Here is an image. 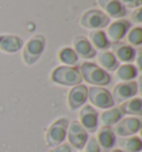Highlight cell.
<instances>
[{
	"mask_svg": "<svg viewBox=\"0 0 142 152\" xmlns=\"http://www.w3.org/2000/svg\"><path fill=\"white\" fill-rule=\"evenodd\" d=\"M79 71L82 80L92 87H103L111 82V77L108 72L93 62H83L80 64Z\"/></svg>",
	"mask_w": 142,
	"mask_h": 152,
	"instance_id": "6da1fadb",
	"label": "cell"
},
{
	"mask_svg": "<svg viewBox=\"0 0 142 152\" xmlns=\"http://www.w3.org/2000/svg\"><path fill=\"white\" fill-rule=\"evenodd\" d=\"M50 80L56 85L63 87H73L82 82L79 68L75 66H58L51 71Z\"/></svg>",
	"mask_w": 142,
	"mask_h": 152,
	"instance_id": "7a4b0ae2",
	"label": "cell"
},
{
	"mask_svg": "<svg viewBox=\"0 0 142 152\" xmlns=\"http://www.w3.org/2000/svg\"><path fill=\"white\" fill-rule=\"evenodd\" d=\"M46 48V39L41 34H34L25 43L22 49V61L27 66H32L40 59Z\"/></svg>",
	"mask_w": 142,
	"mask_h": 152,
	"instance_id": "3957f363",
	"label": "cell"
},
{
	"mask_svg": "<svg viewBox=\"0 0 142 152\" xmlns=\"http://www.w3.org/2000/svg\"><path fill=\"white\" fill-rule=\"evenodd\" d=\"M69 120L67 118H58L54 120L48 127L46 133H45V141L48 147H56L58 144H61L64 142L67 137V130L69 126Z\"/></svg>",
	"mask_w": 142,
	"mask_h": 152,
	"instance_id": "277c9868",
	"label": "cell"
},
{
	"mask_svg": "<svg viewBox=\"0 0 142 152\" xmlns=\"http://www.w3.org/2000/svg\"><path fill=\"white\" fill-rule=\"evenodd\" d=\"M80 26L87 30H101L108 27L110 18L99 9H89L82 13L79 20Z\"/></svg>",
	"mask_w": 142,
	"mask_h": 152,
	"instance_id": "5b68a950",
	"label": "cell"
},
{
	"mask_svg": "<svg viewBox=\"0 0 142 152\" xmlns=\"http://www.w3.org/2000/svg\"><path fill=\"white\" fill-rule=\"evenodd\" d=\"M88 100L90 106L97 109H109L114 107V101L111 92L103 87H90L88 88Z\"/></svg>",
	"mask_w": 142,
	"mask_h": 152,
	"instance_id": "8992f818",
	"label": "cell"
},
{
	"mask_svg": "<svg viewBox=\"0 0 142 152\" xmlns=\"http://www.w3.org/2000/svg\"><path fill=\"white\" fill-rule=\"evenodd\" d=\"M66 139L68 140V143L71 145V148L82 150L89 139V133L84 130L78 120H73L69 122Z\"/></svg>",
	"mask_w": 142,
	"mask_h": 152,
	"instance_id": "52a82bcc",
	"label": "cell"
},
{
	"mask_svg": "<svg viewBox=\"0 0 142 152\" xmlns=\"http://www.w3.org/2000/svg\"><path fill=\"white\" fill-rule=\"evenodd\" d=\"M79 123L88 133H94L99 127V113L96 108L90 104H84L79 109Z\"/></svg>",
	"mask_w": 142,
	"mask_h": 152,
	"instance_id": "ba28073f",
	"label": "cell"
},
{
	"mask_svg": "<svg viewBox=\"0 0 142 152\" xmlns=\"http://www.w3.org/2000/svg\"><path fill=\"white\" fill-rule=\"evenodd\" d=\"M141 126L142 122L140 117H125L116 124L113 132L120 138H127L138 134L141 130Z\"/></svg>",
	"mask_w": 142,
	"mask_h": 152,
	"instance_id": "9c48e42d",
	"label": "cell"
},
{
	"mask_svg": "<svg viewBox=\"0 0 142 152\" xmlns=\"http://www.w3.org/2000/svg\"><path fill=\"white\" fill-rule=\"evenodd\" d=\"M138 93V83L135 81H128V82H119L113 87L111 96L114 103L129 100L131 98L137 96Z\"/></svg>",
	"mask_w": 142,
	"mask_h": 152,
	"instance_id": "30bf717a",
	"label": "cell"
},
{
	"mask_svg": "<svg viewBox=\"0 0 142 152\" xmlns=\"http://www.w3.org/2000/svg\"><path fill=\"white\" fill-rule=\"evenodd\" d=\"M130 29H131V22L122 18V19H117L113 22H110L107 28V32L105 34L110 43H116L120 42Z\"/></svg>",
	"mask_w": 142,
	"mask_h": 152,
	"instance_id": "8fae6325",
	"label": "cell"
},
{
	"mask_svg": "<svg viewBox=\"0 0 142 152\" xmlns=\"http://www.w3.org/2000/svg\"><path fill=\"white\" fill-rule=\"evenodd\" d=\"M88 101V87L82 85H77L71 87L67 96V104L72 111L80 109Z\"/></svg>",
	"mask_w": 142,
	"mask_h": 152,
	"instance_id": "7c38bea8",
	"label": "cell"
},
{
	"mask_svg": "<svg viewBox=\"0 0 142 152\" xmlns=\"http://www.w3.org/2000/svg\"><path fill=\"white\" fill-rule=\"evenodd\" d=\"M72 49L81 59H92L97 56V50L84 36H75L72 40Z\"/></svg>",
	"mask_w": 142,
	"mask_h": 152,
	"instance_id": "4fadbf2b",
	"label": "cell"
},
{
	"mask_svg": "<svg viewBox=\"0 0 142 152\" xmlns=\"http://www.w3.org/2000/svg\"><path fill=\"white\" fill-rule=\"evenodd\" d=\"M97 4L101 8V11L109 18L122 19L125 16V8L119 0H97Z\"/></svg>",
	"mask_w": 142,
	"mask_h": 152,
	"instance_id": "5bb4252c",
	"label": "cell"
},
{
	"mask_svg": "<svg viewBox=\"0 0 142 152\" xmlns=\"http://www.w3.org/2000/svg\"><path fill=\"white\" fill-rule=\"evenodd\" d=\"M110 48L112 49L113 56L116 57V59L118 60V62L120 64H130L131 61H133L135 59V50L133 47H131L130 45L122 42H116L113 43L112 46H110Z\"/></svg>",
	"mask_w": 142,
	"mask_h": 152,
	"instance_id": "9a60e30c",
	"label": "cell"
},
{
	"mask_svg": "<svg viewBox=\"0 0 142 152\" xmlns=\"http://www.w3.org/2000/svg\"><path fill=\"white\" fill-rule=\"evenodd\" d=\"M23 47V40L16 34H0V51L4 53H16Z\"/></svg>",
	"mask_w": 142,
	"mask_h": 152,
	"instance_id": "2e32d148",
	"label": "cell"
},
{
	"mask_svg": "<svg viewBox=\"0 0 142 152\" xmlns=\"http://www.w3.org/2000/svg\"><path fill=\"white\" fill-rule=\"evenodd\" d=\"M96 139L98 141V144L100 145L101 150H105V151L113 149V147L117 143V135L114 134L111 127L101 126L100 129L98 130Z\"/></svg>",
	"mask_w": 142,
	"mask_h": 152,
	"instance_id": "e0dca14e",
	"label": "cell"
},
{
	"mask_svg": "<svg viewBox=\"0 0 142 152\" xmlns=\"http://www.w3.org/2000/svg\"><path fill=\"white\" fill-rule=\"evenodd\" d=\"M119 109L123 115L128 117H141L142 114V100L141 98L133 97L121 102Z\"/></svg>",
	"mask_w": 142,
	"mask_h": 152,
	"instance_id": "ac0fdd59",
	"label": "cell"
},
{
	"mask_svg": "<svg viewBox=\"0 0 142 152\" xmlns=\"http://www.w3.org/2000/svg\"><path fill=\"white\" fill-rule=\"evenodd\" d=\"M122 118H123V114L120 111L119 107H112V108L103 110L99 114V123H101V126L103 127H112V126H116Z\"/></svg>",
	"mask_w": 142,
	"mask_h": 152,
	"instance_id": "d6986e66",
	"label": "cell"
},
{
	"mask_svg": "<svg viewBox=\"0 0 142 152\" xmlns=\"http://www.w3.org/2000/svg\"><path fill=\"white\" fill-rule=\"evenodd\" d=\"M116 79L120 82L133 81L138 77V68L132 64H122L116 69Z\"/></svg>",
	"mask_w": 142,
	"mask_h": 152,
	"instance_id": "ffe728a7",
	"label": "cell"
},
{
	"mask_svg": "<svg viewBox=\"0 0 142 152\" xmlns=\"http://www.w3.org/2000/svg\"><path fill=\"white\" fill-rule=\"evenodd\" d=\"M88 40L96 50L105 51L111 46V43L105 36V31H102V30H91L89 32Z\"/></svg>",
	"mask_w": 142,
	"mask_h": 152,
	"instance_id": "44dd1931",
	"label": "cell"
},
{
	"mask_svg": "<svg viewBox=\"0 0 142 152\" xmlns=\"http://www.w3.org/2000/svg\"><path fill=\"white\" fill-rule=\"evenodd\" d=\"M98 64L99 67L102 68L107 72H113L116 71V69L119 67V62L116 59V57L113 56L111 51H101L98 55Z\"/></svg>",
	"mask_w": 142,
	"mask_h": 152,
	"instance_id": "7402d4cb",
	"label": "cell"
},
{
	"mask_svg": "<svg viewBox=\"0 0 142 152\" xmlns=\"http://www.w3.org/2000/svg\"><path fill=\"white\" fill-rule=\"evenodd\" d=\"M120 149L124 152H141V138L139 135H131V137H127V138H121Z\"/></svg>",
	"mask_w": 142,
	"mask_h": 152,
	"instance_id": "603a6c76",
	"label": "cell"
},
{
	"mask_svg": "<svg viewBox=\"0 0 142 152\" xmlns=\"http://www.w3.org/2000/svg\"><path fill=\"white\" fill-rule=\"evenodd\" d=\"M78 56L75 55L72 48L70 47H63L58 52V60L62 64V66H75L78 62Z\"/></svg>",
	"mask_w": 142,
	"mask_h": 152,
	"instance_id": "cb8c5ba5",
	"label": "cell"
},
{
	"mask_svg": "<svg viewBox=\"0 0 142 152\" xmlns=\"http://www.w3.org/2000/svg\"><path fill=\"white\" fill-rule=\"evenodd\" d=\"M125 39L131 47H139L142 43V28L134 27L128 31L125 34Z\"/></svg>",
	"mask_w": 142,
	"mask_h": 152,
	"instance_id": "d4e9b609",
	"label": "cell"
},
{
	"mask_svg": "<svg viewBox=\"0 0 142 152\" xmlns=\"http://www.w3.org/2000/svg\"><path fill=\"white\" fill-rule=\"evenodd\" d=\"M84 152H101L100 145L98 144V141H97L96 137H91L89 138L87 143L83 148Z\"/></svg>",
	"mask_w": 142,
	"mask_h": 152,
	"instance_id": "484cf974",
	"label": "cell"
},
{
	"mask_svg": "<svg viewBox=\"0 0 142 152\" xmlns=\"http://www.w3.org/2000/svg\"><path fill=\"white\" fill-rule=\"evenodd\" d=\"M119 2L124 7V8L137 9L141 7L142 0H119Z\"/></svg>",
	"mask_w": 142,
	"mask_h": 152,
	"instance_id": "4316f807",
	"label": "cell"
},
{
	"mask_svg": "<svg viewBox=\"0 0 142 152\" xmlns=\"http://www.w3.org/2000/svg\"><path fill=\"white\" fill-rule=\"evenodd\" d=\"M48 152H73V151H72V148H71L70 144L63 142V143L58 144L56 147L50 148V150Z\"/></svg>",
	"mask_w": 142,
	"mask_h": 152,
	"instance_id": "83f0119b",
	"label": "cell"
},
{
	"mask_svg": "<svg viewBox=\"0 0 142 152\" xmlns=\"http://www.w3.org/2000/svg\"><path fill=\"white\" fill-rule=\"evenodd\" d=\"M130 18H131V20H132L133 22H135V23H141L142 22V9H141V7H139V8L135 9L133 12L131 13Z\"/></svg>",
	"mask_w": 142,
	"mask_h": 152,
	"instance_id": "f1b7e54d",
	"label": "cell"
},
{
	"mask_svg": "<svg viewBox=\"0 0 142 152\" xmlns=\"http://www.w3.org/2000/svg\"><path fill=\"white\" fill-rule=\"evenodd\" d=\"M140 59H141V52H139L138 55V68L141 69V64H140Z\"/></svg>",
	"mask_w": 142,
	"mask_h": 152,
	"instance_id": "f546056e",
	"label": "cell"
},
{
	"mask_svg": "<svg viewBox=\"0 0 142 152\" xmlns=\"http://www.w3.org/2000/svg\"><path fill=\"white\" fill-rule=\"evenodd\" d=\"M109 152H124V151H122L121 149H111V150H109Z\"/></svg>",
	"mask_w": 142,
	"mask_h": 152,
	"instance_id": "4dcf8cb0",
	"label": "cell"
}]
</instances>
